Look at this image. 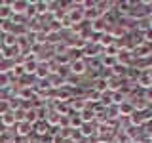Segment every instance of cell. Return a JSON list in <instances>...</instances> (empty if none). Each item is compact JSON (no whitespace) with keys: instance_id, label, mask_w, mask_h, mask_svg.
<instances>
[{"instance_id":"9a60e30c","label":"cell","mask_w":152,"mask_h":143,"mask_svg":"<svg viewBox=\"0 0 152 143\" xmlns=\"http://www.w3.org/2000/svg\"><path fill=\"white\" fill-rule=\"evenodd\" d=\"M17 120H15V114H13V111H8L2 114V124L4 126H13Z\"/></svg>"},{"instance_id":"7c38bea8","label":"cell","mask_w":152,"mask_h":143,"mask_svg":"<svg viewBox=\"0 0 152 143\" xmlns=\"http://www.w3.org/2000/svg\"><path fill=\"white\" fill-rule=\"evenodd\" d=\"M31 130H32V124H28V122H17V133L21 137H25V136H28L31 133Z\"/></svg>"},{"instance_id":"d6986e66","label":"cell","mask_w":152,"mask_h":143,"mask_svg":"<svg viewBox=\"0 0 152 143\" xmlns=\"http://www.w3.org/2000/svg\"><path fill=\"white\" fill-rule=\"evenodd\" d=\"M34 8H36V13L38 15H46L48 13V2H34Z\"/></svg>"},{"instance_id":"4fadbf2b","label":"cell","mask_w":152,"mask_h":143,"mask_svg":"<svg viewBox=\"0 0 152 143\" xmlns=\"http://www.w3.org/2000/svg\"><path fill=\"white\" fill-rule=\"evenodd\" d=\"M101 67H104V69H112V67H116V57H114V55H108V54H103Z\"/></svg>"},{"instance_id":"30bf717a","label":"cell","mask_w":152,"mask_h":143,"mask_svg":"<svg viewBox=\"0 0 152 143\" xmlns=\"http://www.w3.org/2000/svg\"><path fill=\"white\" fill-rule=\"evenodd\" d=\"M12 8H10V2H2L0 4V21H6V19H12Z\"/></svg>"},{"instance_id":"ac0fdd59","label":"cell","mask_w":152,"mask_h":143,"mask_svg":"<svg viewBox=\"0 0 152 143\" xmlns=\"http://www.w3.org/2000/svg\"><path fill=\"white\" fill-rule=\"evenodd\" d=\"M48 126H50V124H48L46 120L42 122V124H40V122H38V124H32V128H34V132L38 133V136H46V132H48L46 128H48Z\"/></svg>"},{"instance_id":"9c48e42d","label":"cell","mask_w":152,"mask_h":143,"mask_svg":"<svg viewBox=\"0 0 152 143\" xmlns=\"http://www.w3.org/2000/svg\"><path fill=\"white\" fill-rule=\"evenodd\" d=\"M133 113H135V109H133L131 101H124L118 105V114H122V116H131Z\"/></svg>"},{"instance_id":"ffe728a7","label":"cell","mask_w":152,"mask_h":143,"mask_svg":"<svg viewBox=\"0 0 152 143\" xmlns=\"http://www.w3.org/2000/svg\"><path fill=\"white\" fill-rule=\"evenodd\" d=\"M137 23H139V25H137V29H139L142 35H145V32L150 29V27H148V21H146V19H141V21H137Z\"/></svg>"},{"instance_id":"d4e9b609","label":"cell","mask_w":152,"mask_h":143,"mask_svg":"<svg viewBox=\"0 0 152 143\" xmlns=\"http://www.w3.org/2000/svg\"><path fill=\"white\" fill-rule=\"evenodd\" d=\"M4 54V46H2V42H0V55Z\"/></svg>"},{"instance_id":"3957f363","label":"cell","mask_w":152,"mask_h":143,"mask_svg":"<svg viewBox=\"0 0 152 143\" xmlns=\"http://www.w3.org/2000/svg\"><path fill=\"white\" fill-rule=\"evenodd\" d=\"M135 84L139 86L141 90H152V78H150V74H148V71H141L139 76H137V80H135Z\"/></svg>"},{"instance_id":"83f0119b","label":"cell","mask_w":152,"mask_h":143,"mask_svg":"<svg viewBox=\"0 0 152 143\" xmlns=\"http://www.w3.org/2000/svg\"><path fill=\"white\" fill-rule=\"evenodd\" d=\"M0 36H2V32H0Z\"/></svg>"},{"instance_id":"5b68a950","label":"cell","mask_w":152,"mask_h":143,"mask_svg":"<svg viewBox=\"0 0 152 143\" xmlns=\"http://www.w3.org/2000/svg\"><path fill=\"white\" fill-rule=\"evenodd\" d=\"M69 21H70V25H76V23H84V19H86V15H84V10L82 8H72L69 13Z\"/></svg>"},{"instance_id":"603a6c76","label":"cell","mask_w":152,"mask_h":143,"mask_svg":"<svg viewBox=\"0 0 152 143\" xmlns=\"http://www.w3.org/2000/svg\"><path fill=\"white\" fill-rule=\"evenodd\" d=\"M142 36H145V40H142L145 44H148V42H152V31H150V29H148V31H146Z\"/></svg>"},{"instance_id":"2e32d148","label":"cell","mask_w":152,"mask_h":143,"mask_svg":"<svg viewBox=\"0 0 152 143\" xmlns=\"http://www.w3.org/2000/svg\"><path fill=\"white\" fill-rule=\"evenodd\" d=\"M12 27H13L12 19H6V21H0V32H2V35H10V32H12Z\"/></svg>"},{"instance_id":"5bb4252c","label":"cell","mask_w":152,"mask_h":143,"mask_svg":"<svg viewBox=\"0 0 152 143\" xmlns=\"http://www.w3.org/2000/svg\"><path fill=\"white\" fill-rule=\"evenodd\" d=\"M93 90H95V92H99V94H104V92H108L107 78H99V80H95V86H93Z\"/></svg>"},{"instance_id":"484cf974","label":"cell","mask_w":152,"mask_h":143,"mask_svg":"<svg viewBox=\"0 0 152 143\" xmlns=\"http://www.w3.org/2000/svg\"><path fill=\"white\" fill-rule=\"evenodd\" d=\"M146 71H148V74H150V78H152V65H150V67H148Z\"/></svg>"},{"instance_id":"4316f807","label":"cell","mask_w":152,"mask_h":143,"mask_svg":"<svg viewBox=\"0 0 152 143\" xmlns=\"http://www.w3.org/2000/svg\"><path fill=\"white\" fill-rule=\"evenodd\" d=\"M0 122H2V114H0Z\"/></svg>"},{"instance_id":"44dd1931","label":"cell","mask_w":152,"mask_h":143,"mask_svg":"<svg viewBox=\"0 0 152 143\" xmlns=\"http://www.w3.org/2000/svg\"><path fill=\"white\" fill-rule=\"evenodd\" d=\"M12 74H13V76L25 74V71H23V65H13V67H12Z\"/></svg>"},{"instance_id":"8fae6325","label":"cell","mask_w":152,"mask_h":143,"mask_svg":"<svg viewBox=\"0 0 152 143\" xmlns=\"http://www.w3.org/2000/svg\"><path fill=\"white\" fill-rule=\"evenodd\" d=\"M116 10L122 13V15H131V10H133V2H118L114 4Z\"/></svg>"},{"instance_id":"ba28073f","label":"cell","mask_w":152,"mask_h":143,"mask_svg":"<svg viewBox=\"0 0 152 143\" xmlns=\"http://www.w3.org/2000/svg\"><path fill=\"white\" fill-rule=\"evenodd\" d=\"M91 32H107V17H99V19H95V21L91 23Z\"/></svg>"},{"instance_id":"8992f818","label":"cell","mask_w":152,"mask_h":143,"mask_svg":"<svg viewBox=\"0 0 152 143\" xmlns=\"http://www.w3.org/2000/svg\"><path fill=\"white\" fill-rule=\"evenodd\" d=\"M51 73H53V69H51V65L50 63H48V61H40V63H38V69H36V76H38V78H42V80H44V78H48V76H50Z\"/></svg>"},{"instance_id":"52a82bcc","label":"cell","mask_w":152,"mask_h":143,"mask_svg":"<svg viewBox=\"0 0 152 143\" xmlns=\"http://www.w3.org/2000/svg\"><path fill=\"white\" fill-rule=\"evenodd\" d=\"M133 55H137L139 59H145V57H150L152 55V50L148 44H145V42H141L139 46L133 48Z\"/></svg>"},{"instance_id":"6da1fadb","label":"cell","mask_w":152,"mask_h":143,"mask_svg":"<svg viewBox=\"0 0 152 143\" xmlns=\"http://www.w3.org/2000/svg\"><path fill=\"white\" fill-rule=\"evenodd\" d=\"M89 71V65L88 61L84 59V57H76V59H72V63H70V73H72L74 76H82Z\"/></svg>"},{"instance_id":"7a4b0ae2","label":"cell","mask_w":152,"mask_h":143,"mask_svg":"<svg viewBox=\"0 0 152 143\" xmlns=\"http://www.w3.org/2000/svg\"><path fill=\"white\" fill-rule=\"evenodd\" d=\"M131 59H133V54L129 48H120V52L116 54V63L122 67H127L131 63Z\"/></svg>"},{"instance_id":"cb8c5ba5","label":"cell","mask_w":152,"mask_h":143,"mask_svg":"<svg viewBox=\"0 0 152 143\" xmlns=\"http://www.w3.org/2000/svg\"><path fill=\"white\" fill-rule=\"evenodd\" d=\"M146 21H148V27H150V31H152V13H148V17H146Z\"/></svg>"},{"instance_id":"277c9868","label":"cell","mask_w":152,"mask_h":143,"mask_svg":"<svg viewBox=\"0 0 152 143\" xmlns=\"http://www.w3.org/2000/svg\"><path fill=\"white\" fill-rule=\"evenodd\" d=\"M10 8H12L13 15H25V12L28 8V2L27 0H13V2H10Z\"/></svg>"},{"instance_id":"e0dca14e","label":"cell","mask_w":152,"mask_h":143,"mask_svg":"<svg viewBox=\"0 0 152 143\" xmlns=\"http://www.w3.org/2000/svg\"><path fill=\"white\" fill-rule=\"evenodd\" d=\"M80 114H82V116H80V118H82V122H91L93 118H95V111H91V109H88V111L84 109V111H80Z\"/></svg>"},{"instance_id":"7402d4cb","label":"cell","mask_w":152,"mask_h":143,"mask_svg":"<svg viewBox=\"0 0 152 143\" xmlns=\"http://www.w3.org/2000/svg\"><path fill=\"white\" fill-rule=\"evenodd\" d=\"M80 133H82V136H91L93 133V130H91V126H86V124H82V128H80Z\"/></svg>"}]
</instances>
